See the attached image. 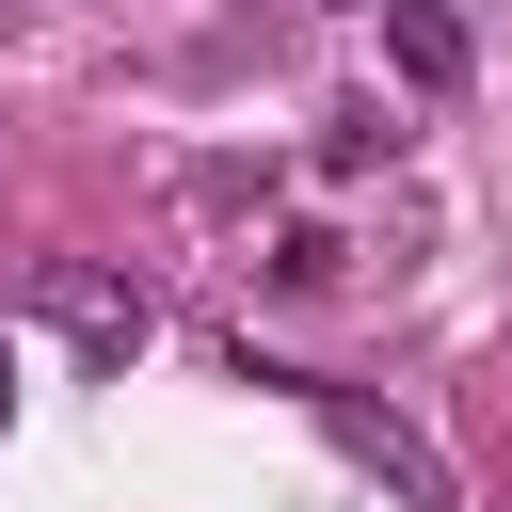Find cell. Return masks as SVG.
<instances>
[{
	"label": "cell",
	"mask_w": 512,
	"mask_h": 512,
	"mask_svg": "<svg viewBox=\"0 0 512 512\" xmlns=\"http://www.w3.org/2000/svg\"><path fill=\"white\" fill-rule=\"evenodd\" d=\"M240 384H272V400H304V416L336 432V464H352V480H384L400 512H464V464H448V448H432V432H416L400 400H368V384H336V368H272L256 336H240Z\"/></svg>",
	"instance_id": "cell-1"
},
{
	"label": "cell",
	"mask_w": 512,
	"mask_h": 512,
	"mask_svg": "<svg viewBox=\"0 0 512 512\" xmlns=\"http://www.w3.org/2000/svg\"><path fill=\"white\" fill-rule=\"evenodd\" d=\"M32 320H64V336H80L96 368H128V352L160 336V304H144L128 272H80V256H48V272H32Z\"/></svg>",
	"instance_id": "cell-2"
},
{
	"label": "cell",
	"mask_w": 512,
	"mask_h": 512,
	"mask_svg": "<svg viewBox=\"0 0 512 512\" xmlns=\"http://www.w3.org/2000/svg\"><path fill=\"white\" fill-rule=\"evenodd\" d=\"M384 64H400L416 96H464V80H480V48H464L448 0H384Z\"/></svg>",
	"instance_id": "cell-3"
},
{
	"label": "cell",
	"mask_w": 512,
	"mask_h": 512,
	"mask_svg": "<svg viewBox=\"0 0 512 512\" xmlns=\"http://www.w3.org/2000/svg\"><path fill=\"white\" fill-rule=\"evenodd\" d=\"M384 144H400V112H368V96H352V112H336V128H320V176H368V160H384Z\"/></svg>",
	"instance_id": "cell-4"
},
{
	"label": "cell",
	"mask_w": 512,
	"mask_h": 512,
	"mask_svg": "<svg viewBox=\"0 0 512 512\" xmlns=\"http://www.w3.org/2000/svg\"><path fill=\"white\" fill-rule=\"evenodd\" d=\"M256 272H272V288H336V224H272Z\"/></svg>",
	"instance_id": "cell-5"
},
{
	"label": "cell",
	"mask_w": 512,
	"mask_h": 512,
	"mask_svg": "<svg viewBox=\"0 0 512 512\" xmlns=\"http://www.w3.org/2000/svg\"><path fill=\"white\" fill-rule=\"evenodd\" d=\"M0 416H16V336H0Z\"/></svg>",
	"instance_id": "cell-6"
}]
</instances>
